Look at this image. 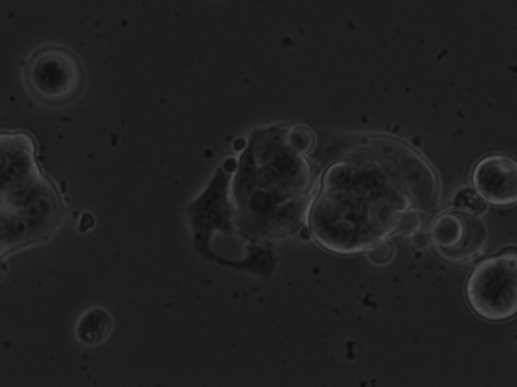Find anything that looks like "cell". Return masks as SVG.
Listing matches in <instances>:
<instances>
[{
  "label": "cell",
  "instance_id": "obj_1",
  "mask_svg": "<svg viewBox=\"0 0 517 387\" xmlns=\"http://www.w3.org/2000/svg\"><path fill=\"white\" fill-rule=\"evenodd\" d=\"M470 309L489 322L513 319L517 312V251L514 246L484 258L467 278Z\"/></svg>",
  "mask_w": 517,
  "mask_h": 387
},
{
  "label": "cell",
  "instance_id": "obj_2",
  "mask_svg": "<svg viewBox=\"0 0 517 387\" xmlns=\"http://www.w3.org/2000/svg\"><path fill=\"white\" fill-rule=\"evenodd\" d=\"M29 95L47 107H64L82 95L87 82L82 61L64 46H43L25 67Z\"/></svg>",
  "mask_w": 517,
  "mask_h": 387
},
{
  "label": "cell",
  "instance_id": "obj_3",
  "mask_svg": "<svg viewBox=\"0 0 517 387\" xmlns=\"http://www.w3.org/2000/svg\"><path fill=\"white\" fill-rule=\"evenodd\" d=\"M431 239L440 254L452 262H472L486 251V225L477 214L449 211L434 222Z\"/></svg>",
  "mask_w": 517,
  "mask_h": 387
},
{
  "label": "cell",
  "instance_id": "obj_4",
  "mask_svg": "<svg viewBox=\"0 0 517 387\" xmlns=\"http://www.w3.org/2000/svg\"><path fill=\"white\" fill-rule=\"evenodd\" d=\"M472 183L483 201L510 207L517 202L516 161L504 154L487 155L475 166Z\"/></svg>",
  "mask_w": 517,
  "mask_h": 387
},
{
  "label": "cell",
  "instance_id": "obj_5",
  "mask_svg": "<svg viewBox=\"0 0 517 387\" xmlns=\"http://www.w3.org/2000/svg\"><path fill=\"white\" fill-rule=\"evenodd\" d=\"M17 211H20L40 233H43L57 219L60 213V199L51 184L40 183L35 192L29 196L28 201Z\"/></svg>",
  "mask_w": 517,
  "mask_h": 387
},
{
  "label": "cell",
  "instance_id": "obj_6",
  "mask_svg": "<svg viewBox=\"0 0 517 387\" xmlns=\"http://www.w3.org/2000/svg\"><path fill=\"white\" fill-rule=\"evenodd\" d=\"M113 328V315L104 307H93L79 319L76 336L82 345L98 347L107 342L108 337L113 333Z\"/></svg>",
  "mask_w": 517,
  "mask_h": 387
},
{
  "label": "cell",
  "instance_id": "obj_7",
  "mask_svg": "<svg viewBox=\"0 0 517 387\" xmlns=\"http://www.w3.org/2000/svg\"><path fill=\"white\" fill-rule=\"evenodd\" d=\"M454 204L455 207L460 208V210H467L469 213L474 214H481L486 210L483 199H481L477 193L469 189L461 190L457 198H455Z\"/></svg>",
  "mask_w": 517,
  "mask_h": 387
},
{
  "label": "cell",
  "instance_id": "obj_8",
  "mask_svg": "<svg viewBox=\"0 0 517 387\" xmlns=\"http://www.w3.org/2000/svg\"><path fill=\"white\" fill-rule=\"evenodd\" d=\"M289 143L296 151H311L314 143L313 133L308 131L307 128H304V126H298V128L293 129L292 134H290Z\"/></svg>",
  "mask_w": 517,
  "mask_h": 387
},
{
  "label": "cell",
  "instance_id": "obj_9",
  "mask_svg": "<svg viewBox=\"0 0 517 387\" xmlns=\"http://www.w3.org/2000/svg\"><path fill=\"white\" fill-rule=\"evenodd\" d=\"M370 260L376 265H386L392 260L393 257V246L389 242H381L378 245L373 246L370 251Z\"/></svg>",
  "mask_w": 517,
  "mask_h": 387
},
{
  "label": "cell",
  "instance_id": "obj_10",
  "mask_svg": "<svg viewBox=\"0 0 517 387\" xmlns=\"http://www.w3.org/2000/svg\"><path fill=\"white\" fill-rule=\"evenodd\" d=\"M413 245L414 248L420 249V251L428 249L430 248V237H428L427 234L422 233V231H417L413 236Z\"/></svg>",
  "mask_w": 517,
  "mask_h": 387
},
{
  "label": "cell",
  "instance_id": "obj_11",
  "mask_svg": "<svg viewBox=\"0 0 517 387\" xmlns=\"http://www.w3.org/2000/svg\"><path fill=\"white\" fill-rule=\"evenodd\" d=\"M7 246H10L7 236V225H5V218H0V255L5 254Z\"/></svg>",
  "mask_w": 517,
  "mask_h": 387
},
{
  "label": "cell",
  "instance_id": "obj_12",
  "mask_svg": "<svg viewBox=\"0 0 517 387\" xmlns=\"http://www.w3.org/2000/svg\"><path fill=\"white\" fill-rule=\"evenodd\" d=\"M8 146L0 143V172L4 169L5 163H7Z\"/></svg>",
  "mask_w": 517,
  "mask_h": 387
},
{
  "label": "cell",
  "instance_id": "obj_13",
  "mask_svg": "<svg viewBox=\"0 0 517 387\" xmlns=\"http://www.w3.org/2000/svg\"><path fill=\"white\" fill-rule=\"evenodd\" d=\"M235 167H237V161L235 160H228L225 164L226 172H234Z\"/></svg>",
  "mask_w": 517,
  "mask_h": 387
},
{
  "label": "cell",
  "instance_id": "obj_14",
  "mask_svg": "<svg viewBox=\"0 0 517 387\" xmlns=\"http://www.w3.org/2000/svg\"><path fill=\"white\" fill-rule=\"evenodd\" d=\"M245 145V142L243 140H239V142H235V148L242 149V146Z\"/></svg>",
  "mask_w": 517,
  "mask_h": 387
}]
</instances>
